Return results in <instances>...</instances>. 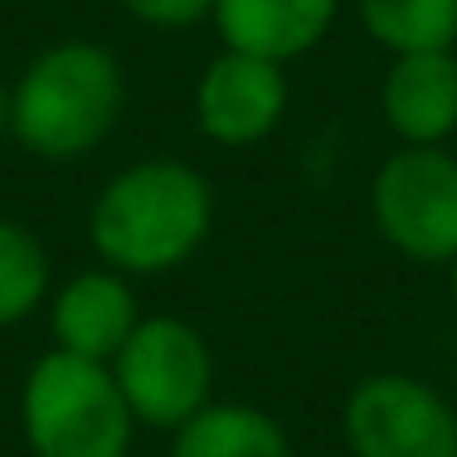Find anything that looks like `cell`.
Returning <instances> with one entry per match:
<instances>
[{"label": "cell", "mask_w": 457, "mask_h": 457, "mask_svg": "<svg viewBox=\"0 0 457 457\" xmlns=\"http://www.w3.org/2000/svg\"><path fill=\"white\" fill-rule=\"evenodd\" d=\"M214 228V190L204 170L176 156L132 161L93 195L88 244L122 278H166L204 248Z\"/></svg>", "instance_id": "cell-1"}, {"label": "cell", "mask_w": 457, "mask_h": 457, "mask_svg": "<svg viewBox=\"0 0 457 457\" xmlns=\"http://www.w3.org/2000/svg\"><path fill=\"white\" fill-rule=\"evenodd\" d=\"M127 73L97 39L45 45L10 83V137L39 161H83L117 132Z\"/></svg>", "instance_id": "cell-2"}, {"label": "cell", "mask_w": 457, "mask_h": 457, "mask_svg": "<svg viewBox=\"0 0 457 457\" xmlns=\"http://www.w3.org/2000/svg\"><path fill=\"white\" fill-rule=\"evenodd\" d=\"M20 433L35 457H127L137 419L112 365L45 351L20 385Z\"/></svg>", "instance_id": "cell-3"}, {"label": "cell", "mask_w": 457, "mask_h": 457, "mask_svg": "<svg viewBox=\"0 0 457 457\" xmlns=\"http://www.w3.org/2000/svg\"><path fill=\"white\" fill-rule=\"evenodd\" d=\"M370 224L399 258L448 268L457 258V156L448 146H395L370 180Z\"/></svg>", "instance_id": "cell-4"}, {"label": "cell", "mask_w": 457, "mask_h": 457, "mask_svg": "<svg viewBox=\"0 0 457 457\" xmlns=\"http://www.w3.org/2000/svg\"><path fill=\"white\" fill-rule=\"evenodd\" d=\"M112 379L137 428L176 433L214 395V351L185 317H141L112 355Z\"/></svg>", "instance_id": "cell-5"}, {"label": "cell", "mask_w": 457, "mask_h": 457, "mask_svg": "<svg viewBox=\"0 0 457 457\" xmlns=\"http://www.w3.org/2000/svg\"><path fill=\"white\" fill-rule=\"evenodd\" d=\"M351 457H457V409L404 370L365 375L341 404Z\"/></svg>", "instance_id": "cell-6"}, {"label": "cell", "mask_w": 457, "mask_h": 457, "mask_svg": "<svg viewBox=\"0 0 457 457\" xmlns=\"http://www.w3.org/2000/svg\"><path fill=\"white\" fill-rule=\"evenodd\" d=\"M287 69L238 49H220L195 83V122L214 146L228 151L268 141L287 117Z\"/></svg>", "instance_id": "cell-7"}, {"label": "cell", "mask_w": 457, "mask_h": 457, "mask_svg": "<svg viewBox=\"0 0 457 457\" xmlns=\"http://www.w3.org/2000/svg\"><path fill=\"white\" fill-rule=\"evenodd\" d=\"M141 307L132 278L112 273V268H83L49 297V336L54 351L83 355V361L112 365V355L127 345V336L137 331Z\"/></svg>", "instance_id": "cell-8"}, {"label": "cell", "mask_w": 457, "mask_h": 457, "mask_svg": "<svg viewBox=\"0 0 457 457\" xmlns=\"http://www.w3.org/2000/svg\"><path fill=\"white\" fill-rule=\"evenodd\" d=\"M379 117L399 146H448L457 132V49L395 54L379 83Z\"/></svg>", "instance_id": "cell-9"}, {"label": "cell", "mask_w": 457, "mask_h": 457, "mask_svg": "<svg viewBox=\"0 0 457 457\" xmlns=\"http://www.w3.org/2000/svg\"><path fill=\"white\" fill-rule=\"evenodd\" d=\"M341 0H214V35L224 49L258 54L287 69L292 59L321 49L331 35Z\"/></svg>", "instance_id": "cell-10"}, {"label": "cell", "mask_w": 457, "mask_h": 457, "mask_svg": "<svg viewBox=\"0 0 457 457\" xmlns=\"http://www.w3.org/2000/svg\"><path fill=\"white\" fill-rule=\"evenodd\" d=\"M170 457H292V438L258 404H204L170 433Z\"/></svg>", "instance_id": "cell-11"}, {"label": "cell", "mask_w": 457, "mask_h": 457, "mask_svg": "<svg viewBox=\"0 0 457 457\" xmlns=\"http://www.w3.org/2000/svg\"><path fill=\"white\" fill-rule=\"evenodd\" d=\"M355 15L389 59L457 49V0H355Z\"/></svg>", "instance_id": "cell-12"}, {"label": "cell", "mask_w": 457, "mask_h": 457, "mask_svg": "<svg viewBox=\"0 0 457 457\" xmlns=\"http://www.w3.org/2000/svg\"><path fill=\"white\" fill-rule=\"evenodd\" d=\"M54 263L35 228L0 214V331L29 321L49 302Z\"/></svg>", "instance_id": "cell-13"}, {"label": "cell", "mask_w": 457, "mask_h": 457, "mask_svg": "<svg viewBox=\"0 0 457 457\" xmlns=\"http://www.w3.org/2000/svg\"><path fill=\"white\" fill-rule=\"evenodd\" d=\"M122 10L146 29H190L214 15V0H122Z\"/></svg>", "instance_id": "cell-14"}, {"label": "cell", "mask_w": 457, "mask_h": 457, "mask_svg": "<svg viewBox=\"0 0 457 457\" xmlns=\"http://www.w3.org/2000/svg\"><path fill=\"white\" fill-rule=\"evenodd\" d=\"M0 132H10V83L0 79Z\"/></svg>", "instance_id": "cell-15"}, {"label": "cell", "mask_w": 457, "mask_h": 457, "mask_svg": "<svg viewBox=\"0 0 457 457\" xmlns=\"http://www.w3.org/2000/svg\"><path fill=\"white\" fill-rule=\"evenodd\" d=\"M448 287H453V302H457V258L448 263Z\"/></svg>", "instance_id": "cell-16"}]
</instances>
